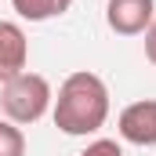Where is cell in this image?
<instances>
[{"instance_id":"6da1fadb","label":"cell","mask_w":156,"mask_h":156,"mask_svg":"<svg viewBox=\"0 0 156 156\" xmlns=\"http://www.w3.org/2000/svg\"><path fill=\"white\" fill-rule=\"evenodd\" d=\"M55 127L62 134H94L98 127H105L109 120V87L98 73H69L58 87V98H55Z\"/></svg>"},{"instance_id":"7a4b0ae2","label":"cell","mask_w":156,"mask_h":156,"mask_svg":"<svg viewBox=\"0 0 156 156\" xmlns=\"http://www.w3.org/2000/svg\"><path fill=\"white\" fill-rule=\"evenodd\" d=\"M51 102H55V91H51L47 76H40V73H29L26 69L15 80L0 83V109H4V116L11 120V123H18V127L37 123L51 109Z\"/></svg>"},{"instance_id":"3957f363","label":"cell","mask_w":156,"mask_h":156,"mask_svg":"<svg viewBox=\"0 0 156 156\" xmlns=\"http://www.w3.org/2000/svg\"><path fill=\"white\" fill-rule=\"evenodd\" d=\"M120 138L131 142V145H142V149H156V98H142V102H131L116 120Z\"/></svg>"},{"instance_id":"277c9868","label":"cell","mask_w":156,"mask_h":156,"mask_svg":"<svg viewBox=\"0 0 156 156\" xmlns=\"http://www.w3.org/2000/svg\"><path fill=\"white\" fill-rule=\"evenodd\" d=\"M153 18H156V0H109L105 4V22L120 37L145 33Z\"/></svg>"},{"instance_id":"5b68a950","label":"cell","mask_w":156,"mask_h":156,"mask_svg":"<svg viewBox=\"0 0 156 156\" xmlns=\"http://www.w3.org/2000/svg\"><path fill=\"white\" fill-rule=\"evenodd\" d=\"M29 66V40L18 22H0V83L15 80Z\"/></svg>"},{"instance_id":"8992f818","label":"cell","mask_w":156,"mask_h":156,"mask_svg":"<svg viewBox=\"0 0 156 156\" xmlns=\"http://www.w3.org/2000/svg\"><path fill=\"white\" fill-rule=\"evenodd\" d=\"M11 7L18 11V18L26 22H47V18H58L73 7V0H11Z\"/></svg>"},{"instance_id":"52a82bcc","label":"cell","mask_w":156,"mask_h":156,"mask_svg":"<svg viewBox=\"0 0 156 156\" xmlns=\"http://www.w3.org/2000/svg\"><path fill=\"white\" fill-rule=\"evenodd\" d=\"M0 156H26V134L11 120H0Z\"/></svg>"},{"instance_id":"ba28073f","label":"cell","mask_w":156,"mask_h":156,"mask_svg":"<svg viewBox=\"0 0 156 156\" xmlns=\"http://www.w3.org/2000/svg\"><path fill=\"white\" fill-rule=\"evenodd\" d=\"M80 156H123V149H120V142H113V138H94Z\"/></svg>"},{"instance_id":"9c48e42d","label":"cell","mask_w":156,"mask_h":156,"mask_svg":"<svg viewBox=\"0 0 156 156\" xmlns=\"http://www.w3.org/2000/svg\"><path fill=\"white\" fill-rule=\"evenodd\" d=\"M145 58L156 66V18L149 22V29H145Z\"/></svg>"}]
</instances>
